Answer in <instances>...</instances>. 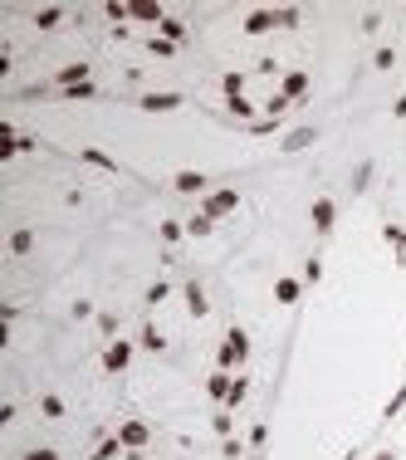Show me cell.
I'll use <instances>...</instances> for the list:
<instances>
[{
  "instance_id": "cell-1",
  "label": "cell",
  "mask_w": 406,
  "mask_h": 460,
  "mask_svg": "<svg viewBox=\"0 0 406 460\" xmlns=\"http://www.w3.org/2000/svg\"><path fill=\"white\" fill-rule=\"evenodd\" d=\"M245 357H250V333H245V328H230V333H225V343H220V372L240 367Z\"/></svg>"
},
{
  "instance_id": "cell-2",
  "label": "cell",
  "mask_w": 406,
  "mask_h": 460,
  "mask_svg": "<svg viewBox=\"0 0 406 460\" xmlns=\"http://www.w3.org/2000/svg\"><path fill=\"white\" fill-rule=\"evenodd\" d=\"M182 103H186L182 94H142V98H137V108H142V113H177Z\"/></svg>"
},
{
  "instance_id": "cell-3",
  "label": "cell",
  "mask_w": 406,
  "mask_h": 460,
  "mask_svg": "<svg viewBox=\"0 0 406 460\" xmlns=\"http://www.w3.org/2000/svg\"><path fill=\"white\" fill-rule=\"evenodd\" d=\"M118 441H122V451H142V446L152 441V431H147V421H122V426H118Z\"/></svg>"
},
{
  "instance_id": "cell-4",
  "label": "cell",
  "mask_w": 406,
  "mask_h": 460,
  "mask_svg": "<svg viewBox=\"0 0 406 460\" xmlns=\"http://www.w3.org/2000/svg\"><path fill=\"white\" fill-rule=\"evenodd\" d=\"M127 362H132V343H127V338H118V343L103 347V372H122Z\"/></svg>"
},
{
  "instance_id": "cell-5",
  "label": "cell",
  "mask_w": 406,
  "mask_h": 460,
  "mask_svg": "<svg viewBox=\"0 0 406 460\" xmlns=\"http://www.w3.org/2000/svg\"><path fill=\"white\" fill-rule=\"evenodd\" d=\"M235 206H240V191H210V196H205V216H210V221L230 216Z\"/></svg>"
},
{
  "instance_id": "cell-6",
  "label": "cell",
  "mask_w": 406,
  "mask_h": 460,
  "mask_svg": "<svg viewBox=\"0 0 406 460\" xmlns=\"http://www.w3.org/2000/svg\"><path fill=\"white\" fill-rule=\"evenodd\" d=\"M308 216H313V230H318V235H328V230H333V221H338V206H333L328 196H318Z\"/></svg>"
},
{
  "instance_id": "cell-7",
  "label": "cell",
  "mask_w": 406,
  "mask_h": 460,
  "mask_svg": "<svg viewBox=\"0 0 406 460\" xmlns=\"http://www.w3.org/2000/svg\"><path fill=\"white\" fill-rule=\"evenodd\" d=\"M172 186H177L182 196H196V191H205L210 181H205V172H191V167H186V172H177V177H172Z\"/></svg>"
},
{
  "instance_id": "cell-8",
  "label": "cell",
  "mask_w": 406,
  "mask_h": 460,
  "mask_svg": "<svg viewBox=\"0 0 406 460\" xmlns=\"http://www.w3.org/2000/svg\"><path fill=\"white\" fill-rule=\"evenodd\" d=\"M274 25H279L274 10H250V15H245V34H269Z\"/></svg>"
},
{
  "instance_id": "cell-9",
  "label": "cell",
  "mask_w": 406,
  "mask_h": 460,
  "mask_svg": "<svg viewBox=\"0 0 406 460\" xmlns=\"http://www.w3.org/2000/svg\"><path fill=\"white\" fill-rule=\"evenodd\" d=\"M279 94H284L289 103H294V98H304V94H308V69H289V74H284V89H279Z\"/></svg>"
},
{
  "instance_id": "cell-10",
  "label": "cell",
  "mask_w": 406,
  "mask_h": 460,
  "mask_svg": "<svg viewBox=\"0 0 406 460\" xmlns=\"http://www.w3.org/2000/svg\"><path fill=\"white\" fill-rule=\"evenodd\" d=\"M182 294H186V314H191V319H205V314H210V304H205V289L196 284V279H191Z\"/></svg>"
},
{
  "instance_id": "cell-11",
  "label": "cell",
  "mask_w": 406,
  "mask_h": 460,
  "mask_svg": "<svg viewBox=\"0 0 406 460\" xmlns=\"http://www.w3.org/2000/svg\"><path fill=\"white\" fill-rule=\"evenodd\" d=\"M127 20H142V25H157V30H162L167 10H162V5H127Z\"/></svg>"
},
{
  "instance_id": "cell-12",
  "label": "cell",
  "mask_w": 406,
  "mask_h": 460,
  "mask_svg": "<svg viewBox=\"0 0 406 460\" xmlns=\"http://www.w3.org/2000/svg\"><path fill=\"white\" fill-rule=\"evenodd\" d=\"M299 294H304V279H289V274L274 279V299L279 304H299Z\"/></svg>"
},
{
  "instance_id": "cell-13",
  "label": "cell",
  "mask_w": 406,
  "mask_h": 460,
  "mask_svg": "<svg viewBox=\"0 0 406 460\" xmlns=\"http://www.w3.org/2000/svg\"><path fill=\"white\" fill-rule=\"evenodd\" d=\"M79 84H89V64H64L59 69V89H79Z\"/></svg>"
},
{
  "instance_id": "cell-14",
  "label": "cell",
  "mask_w": 406,
  "mask_h": 460,
  "mask_svg": "<svg viewBox=\"0 0 406 460\" xmlns=\"http://www.w3.org/2000/svg\"><path fill=\"white\" fill-rule=\"evenodd\" d=\"M230 382H235V377H230V372H215V377H210V382H205V397H210V402H220V407H225V397H230Z\"/></svg>"
},
{
  "instance_id": "cell-15",
  "label": "cell",
  "mask_w": 406,
  "mask_h": 460,
  "mask_svg": "<svg viewBox=\"0 0 406 460\" xmlns=\"http://www.w3.org/2000/svg\"><path fill=\"white\" fill-rule=\"evenodd\" d=\"M313 137H318V127H299V132H289V137H284V152H304Z\"/></svg>"
},
{
  "instance_id": "cell-16",
  "label": "cell",
  "mask_w": 406,
  "mask_h": 460,
  "mask_svg": "<svg viewBox=\"0 0 406 460\" xmlns=\"http://www.w3.org/2000/svg\"><path fill=\"white\" fill-rule=\"evenodd\" d=\"M79 157H84V162H89V167H99V172H118V162H113V157H108V152H99V147H84V152H79Z\"/></svg>"
},
{
  "instance_id": "cell-17",
  "label": "cell",
  "mask_w": 406,
  "mask_h": 460,
  "mask_svg": "<svg viewBox=\"0 0 406 460\" xmlns=\"http://www.w3.org/2000/svg\"><path fill=\"white\" fill-rule=\"evenodd\" d=\"M245 397H250V377H235V382H230V397H225V411H235Z\"/></svg>"
},
{
  "instance_id": "cell-18",
  "label": "cell",
  "mask_w": 406,
  "mask_h": 460,
  "mask_svg": "<svg viewBox=\"0 0 406 460\" xmlns=\"http://www.w3.org/2000/svg\"><path fill=\"white\" fill-rule=\"evenodd\" d=\"M225 113H230V117H245V122H250V117H255V103L240 94V98H225Z\"/></svg>"
},
{
  "instance_id": "cell-19",
  "label": "cell",
  "mask_w": 406,
  "mask_h": 460,
  "mask_svg": "<svg viewBox=\"0 0 406 460\" xmlns=\"http://www.w3.org/2000/svg\"><path fill=\"white\" fill-rule=\"evenodd\" d=\"M34 250V230H15L10 235V255H30Z\"/></svg>"
},
{
  "instance_id": "cell-20",
  "label": "cell",
  "mask_w": 406,
  "mask_h": 460,
  "mask_svg": "<svg viewBox=\"0 0 406 460\" xmlns=\"http://www.w3.org/2000/svg\"><path fill=\"white\" fill-rule=\"evenodd\" d=\"M162 39H172V44H182V39H186V25L167 15V20H162Z\"/></svg>"
},
{
  "instance_id": "cell-21",
  "label": "cell",
  "mask_w": 406,
  "mask_h": 460,
  "mask_svg": "<svg viewBox=\"0 0 406 460\" xmlns=\"http://www.w3.org/2000/svg\"><path fill=\"white\" fill-rule=\"evenodd\" d=\"M39 411H44L49 421H59V416H64V402H59L54 392H44V397H39Z\"/></svg>"
},
{
  "instance_id": "cell-22",
  "label": "cell",
  "mask_w": 406,
  "mask_h": 460,
  "mask_svg": "<svg viewBox=\"0 0 406 460\" xmlns=\"http://www.w3.org/2000/svg\"><path fill=\"white\" fill-rule=\"evenodd\" d=\"M382 240H387L397 255H406V230H402V226H382Z\"/></svg>"
},
{
  "instance_id": "cell-23",
  "label": "cell",
  "mask_w": 406,
  "mask_h": 460,
  "mask_svg": "<svg viewBox=\"0 0 406 460\" xmlns=\"http://www.w3.org/2000/svg\"><path fill=\"white\" fill-rule=\"evenodd\" d=\"M59 20H64V10H59V5H49V10H39V15H34V25H39V30H54Z\"/></svg>"
},
{
  "instance_id": "cell-24",
  "label": "cell",
  "mask_w": 406,
  "mask_h": 460,
  "mask_svg": "<svg viewBox=\"0 0 406 460\" xmlns=\"http://www.w3.org/2000/svg\"><path fill=\"white\" fill-rule=\"evenodd\" d=\"M147 49H152L157 59H172V54H177V44H172V39H162V34H152V39H147Z\"/></svg>"
},
{
  "instance_id": "cell-25",
  "label": "cell",
  "mask_w": 406,
  "mask_h": 460,
  "mask_svg": "<svg viewBox=\"0 0 406 460\" xmlns=\"http://www.w3.org/2000/svg\"><path fill=\"white\" fill-rule=\"evenodd\" d=\"M220 89H225V98H240V94H245V74H225Z\"/></svg>"
},
{
  "instance_id": "cell-26",
  "label": "cell",
  "mask_w": 406,
  "mask_h": 460,
  "mask_svg": "<svg viewBox=\"0 0 406 460\" xmlns=\"http://www.w3.org/2000/svg\"><path fill=\"white\" fill-rule=\"evenodd\" d=\"M210 230H215V221H210V216H191V221H186V235H210Z\"/></svg>"
},
{
  "instance_id": "cell-27",
  "label": "cell",
  "mask_w": 406,
  "mask_h": 460,
  "mask_svg": "<svg viewBox=\"0 0 406 460\" xmlns=\"http://www.w3.org/2000/svg\"><path fill=\"white\" fill-rule=\"evenodd\" d=\"M182 235H186V221H162V240H167V245H177Z\"/></svg>"
},
{
  "instance_id": "cell-28",
  "label": "cell",
  "mask_w": 406,
  "mask_h": 460,
  "mask_svg": "<svg viewBox=\"0 0 406 460\" xmlns=\"http://www.w3.org/2000/svg\"><path fill=\"white\" fill-rule=\"evenodd\" d=\"M142 347H147V352H162V347H167V338H162V333L147 324V328H142Z\"/></svg>"
},
{
  "instance_id": "cell-29",
  "label": "cell",
  "mask_w": 406,
  "mask_h": 460,
  "mask_svg": "<svg viewBox=\"0 0 406 460\" xmlns=\"http://www.w3.org/2000/svg\"><path fill=\"white\" fill-rule=\"evenodd\" d=\"M284 113H289V98H284V94H274V98L265 103V117H284Z\"/></svg>"
},
{
  "instance_id": "cell-30",
  "label": "cell",
  "mask_w": 406,
  "mask_h": 460,
  "mask_svg": "<svg viewBox=\"0 0 406 460\" xmlns=\"http://www.w3.org/2000/svg\"><path fill=\"white\" fill-rule=\"evenodd\" d=\"M118 451H122V441L113 436V441H103L99 451H94V460H118Z\"/></svg>"
},
{
  "instance_id": "cell-31",
  "label": "cell",
  "mask_w": 406,
  "mask_h": 460,
  "mask_svg": "<svg viewBox=\"0 0 406 460\" xmlns=\"http://www.w3.org/2000/svg\"><path fill=\"white\" fill-rule=\"evenodd\" d=\"M392 64H397V49H377L372 54V69H392Z\"/></svg>"
},
{
  "instance_id": "cell-32",
  "label": "cell",
  "mask_w": 406,
  "mask_h": 460,
  "mask_svg": "<svg viewBox=\"0 0 406 460\" xmlns=\"http://www.w3.org/2000/svg\"><path fill=\"white\" fill-rule=\"evenodd\" d=\"M167 294H172V284H167V279H157V284H152V289H147V304H162V299H167Z\"/></svg>"
},
{
  "instance_id": "cell-33",
  "label": "cell",
  "mask_w": 406,
  "mask_h": 460,
  "mask_svg": "<svg viewBox=\"0 0 406 460\" xmlns=\"http://www.w3.org/2000/svg\"><path fill=\"white\" fill-rule=\"evenodd\" d=\"M323 279V260H308L304 264V284H318Z\"/></svg>"
},
{
  "instance_id": "cell-34",
  "label": "cell",
  "mask_w": 406,
  "mask_h": 460,
  "mask_svg": "<svg viewBox=\"0 0 406 460\" xmlns=\"http://www.w3.org/2000/svg\"><path fill=\"white\" fill-rule=\"evenodd\" d=\"M265 441H269V426L255 421V426H250V446H265Z\"/></svg>"
},
{
  "instance_id": "cell-35",
  "label": "cell",
  "mask_w": 406,
  "mask_h": 460,
  "mask_svg": "<svg viewBox=\"0 0 406 460\" xmlns=\"http://www.w3.org/2000/svg\"><path fill=\"white\" fill-rule=\"evenodd\" d=\"M402 407H406V387H402V392H397V397H392V402H387V411H382V416H387V421H392V416H397V411H402Z\"/></svg>"
},
{
  "instance_id": "cell-36",
  "label": "cell",
  "mask_w": 406,
  "mask_h": 460,
  "mask_svg": "<svg viewBox=\"0 0 406 460\" xmlns=\"http://www.w3.org/2000/svg\"><path fill=\"white\" fill-rule=\"evenodd\" d=\"M220 451H225V460H240V456H245V441H225Z\"/></svg>"
},
{
  "instance_id": "cell-37",
  "label": "cell",
  "mask_w": 406,
  "mask_h": 460,
  "mask_svg": "<svg viewBox=\"0 0 406 460\" xmlns=\"http://www.w3.org/2000/svg\"><path fill=\"white\" fill-rule=\"evenodd\" d=\"M210 426H215V431H220V436H230V426H235V421H230V411H220V416H215V421H210Z\"/></svg>"
},
{
  "instance_id": "cell-38",
  "label": "cell",
  "mask_w": 406,
  "mask_h": 460,
  "mask_svg": "<svg viewBox=\"0 0 406 460\" xmlns=\"http://www.w3.org/2000/svg\"><path fill=\"white\" fill-rule=\"evenodd\" d=\"M25 460H59V451H54V446H39V451H30Z\"/></svg>"
},
{
  "instance_id": "cell-39",
  "label": "cell",
  "mask_w": 406,
  "mask_h": 460,
  "mask_svg": "<svg viewBox=\"0 0 406 460\" xmlns=\"http://www.w3.org/2000/svg\"><path fill=\"white\" fill-rule=\"evenodd\" d=\"M392 113H397V117H406V98H397V103H392Z\"/></svg>"
},
{
  "instance_id": "cell-40",
  "label": "cell",
  "mask_w": 406,
  "mask_h": 460,
  "mask_svg": "<svg viewBox=\"0 0 406 460\" xmlns=\"http://www.w3.org/2000/svg\"><path fill=\"white\" fill-rule=\"evenodd\" d=\"M377 460H397V451H377Z\"/></svg>"
},
{
  "instance_id": "cell-41",
  "label": "cell",
  "mask_w": 406,
  "mask_h": 460,
  "mask_svg": "<svg viewBox=\"0 0 406 460\" xmlns=\"http://www.w3.org/2000/svg\"><path fill=\"white\" fill-rule=\"evenodd\" d=\"M250 460H265V456H260V451H255V456H250Z\"/></svg>"
}]
</instances>
